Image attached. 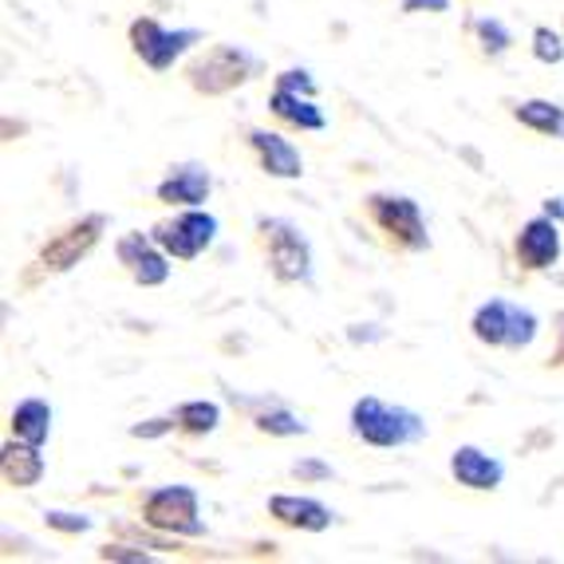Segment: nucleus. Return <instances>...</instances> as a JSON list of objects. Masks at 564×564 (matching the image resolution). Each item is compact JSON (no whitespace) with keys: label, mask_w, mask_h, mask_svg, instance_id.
I'll return each instance as SVG.
<instances>
[{"label":"nucleus","mask_w":564,"mask_h":564,"mask_svg":"<svg viewBox=\"0 0 564 564\" xmlns=\"http://www.w3.org/2000/svg\"><path fill=\"white\" fill-rule=\"evenodd\" d=\"M0 470H4V481H9V486L32 489L40 478H44V454H40L36 443L17 438V443H9L4 454H0Z\"/></svg>","instance_id":"16"},{"label":"nucleus","mask_w":564,"mask_h":564,"mask_svg":"<svg viewBox=\"0 0 564 564\" xmlns=\"http://www.w3.org/2000/svg\"><path fill=\"white\" fill-rule=\"evenodd\" d=\"M513 115H518V122L521 127H529V131L564 139V107L545 104V99H529V104H518V111Z\"/></svg>","instance_id":"19"},{"label":"nucleus","mask_w":564,"mask_h":564,"mask_svg":"<svg viewBox=\"0 0 564 564\" xmlns=\"http://www.w3.org/2000/svg\"><path fill=\"white\" fill-rule=\"evenodd\" d=\"M269 111L276 115V119L292 122V127H301V131H324L328 127V119H324V111L312 99H301L296 95V87H273V95H269Z\"/></svg>","instance_id":"17"},{"label":"nucleus","mask_w":564,"mask_h":564,"mask_svg":"<svg viewBox=\"0 0 564 564\" xmlns=\"http://www.w3.org/2000/svg\"><path fill=\"white\" fill-rule=\"evenodd\" d=\"M470 328H474V336H478L481 344H489V348L521 351L536 339L541 321H536V312L525 308V304H513V301H501V296H494V301H486L478 312H474Z\"/></svg>","instance_id":"2"},{"label":"nucleus","mask_w":564,"mask_h":564,"mask_svg":"<svg viewBox=\"0 0 564 564\" xmlns=\"http://www.w3.org/2000/svg\"><path fill=\"white\" fill-rule=\"evenodd\" d=\"M253 72H257V59L249 56V52H241L237 44H217V47H209L198 64H189L186 76L198 91L221 95V91L241 87Z\"/></svg>","instance_id":"6"},{"label":"nucleus","mask_w":564,"mask_h":564,"mask_svg":"<svg viewBox=\"0 0 564 564\" xmlns=\"http://www.w3.org/2000/svg\"><path fill=\"white\" fill-rule=\"evenodd\" d=\"M104 561H134V564H142V561H151L147 553H131V549H104Z\"/></svg>","instance_id":"29"},{"label":"nucleus","mask_w":564,"mask_h":564,"mask_svg":"<svg viewBox=\"0 0 564 564\" xmlns=\"http://www.w3.org/2000/svg\"><path fill=\"white\" fill-rule=\"evenodd\" d=\"M257 229L269 241V264H273V276L284 284H308L312 281V249L304 241V234L284 217H261Z\"/></svg>","instance_id":"4"},{"label":"nucleus","mask_w":564,"mask_h":564,"mask_svg":"<svg viewBox=\"0 0 564 564\" xmlns=\"http://www.w3.org/2000/svg\"><path fill=\"white\" fill-rule=\"evenodd\" d=\"M423 9L446 12V9H451V0H403V12H423Z\"/></svg>","instance_id":"28"},{"label":"nucleus","mask_w":564,"mask_h":564,"mask_svg":"<svg viewBox=\"0 0 564 564\" xmlns=\"http://www.w3.org/2000/svg\"><path fill=\"white\" fill-rule=\"evenodd\" d=\"M257 431L276 434V438H292V434H308V423H304L301 414L284 411V406H273V411L257 414Z\"/></svg>","instance_id":"21"},{"label":"nucleus","mask_w":564,"mask_h":564,"mask_svg":"<svg viewBox=\"0 0 564 564\" xmlns=\"http://www.w3.org/2000/svg\"><path fill=\"white\" fill-rule=\"evenodd\" d=\"M351 431L364 438L367 446L379 451H395V446H411L426 434V423L406 406H391L383 399H356L351 406Z\"/></svg>","instance_id":"1"},{"label":"nucleus","mask_w":564,"mask_h":564,"mask_svg":"<svg viewBox=\"0 0 564 564\" xmlns=\"http://www.w3.org/2000/svg\"><path fill=\"white\" fill-rule=\"evenodd\" d=\"M142 521L159 533H182V536H202L206 525L198 518V489L194 486H162L151 489L142 501Z\"/></svg>","instance_id":"3"},{"label":"nucleus","mask_w":564,"mask_h":564,"mask_svg":"<svg viewBox=\"0 0 564 564\" xmlns=\"http://www.w3.org/2000/svg\"><path fill=\"white\" fill-rule=\"evenodd\" d=\"M47 525L59 529V533H87V529H91V518H84V513H64V509H52V513H47Z\"/></svg>","instance_id":"24"},{"label":"nucleus","mask_w":564,"mask_h":564,"mask_svg":"<svg viewBox=\"0 0 564 564\" xmlns=\"http://www.w3.org/2000/svg\"><path fill=\"white\" fill-rule=\"evenodd\" d=\"M249 142H253V151L261 154V166L273 174V178H301L304 174V159H301V151L292 147L284 134H276V131H249Z\"/></svg>","instance_id":"14"},{"label":"nucleus","mask_w":564,"mask_h":564,"mask_svg":"<svg viewBox=\"0 0 564 564\" xmlns=\"http://www.w3.org/2000/svg\"><path fill=\"white\" fill-rule=\"evenodd\" d=\"M276 84H281V87H296V91H304V95L316 91V79H312L308 72H296V67H292V72H281V76H276Z\"/></svg>","instance_id":"27"},{"label":"nucleus","mask_w":564,"mask_h":564,"mask_svg":"<svg viewBox=\"0 0 564 564\" xmlns=\"http://www.w3.org/2000/svg\"><path fill=\"white\" fill-rule=\"evenodd\" d=\"M451 474L466 489H498L506 481V466L481 446H458L451 454Z\"/></svg>","instance_id":"12"},{"label":"nucleus","mask_w":564,"mask_h":564,"mask_svg":"<svg viewBox=\"0 0 564 564\" xmlns=\"http://www.w3.org/2000/svg\"><path fill=\"white\" fill-rule=\"evenodd\" d=\"M367 214H371V221H376L391 241L411 249V253L431 249L423 209H419L414 198H403V194H371V198H367Z\"/></svg>","instance_id":"5"},{"label":"nucleus","mask_w":564,"mask_h":564,"mask_svg":"<svg viewBox=\"0 0 564 564\" xmlns=\"http://www.w3.org/2000/svg\"><path fill=\"white\" fill-rule=\"evenodd\" d=\"M545 214H549V217H556V221H564V206H561V198H549V202H545Z\"/></svg>","instance_id":"30"},{"label":"nucleus","mask_w":564,"mask_h":564,"mask_svg":"<svg viewBox=\"0 0 564 564\" xmlns=\"http://www.w3.org/2000/svg\"><path fill=\"white\" fill-rule=\"evenodd\" d=\"M12 434L24 438V443L44 446L47 434H52V406H47L44 399H24V403H17V411H12Z\"/></svg>","instance_id":"18"},{"label":"nucleus","mask_w":564,"mask_h":564,"mask_svg":"<svg viewBox=\"0 0 564 564\" xmlns=\"http://www.w3.org/2000/svg\"><path fill=\"white\" fill-rule=\"evenodd\" d=\"M174 419H178V426L186 434H214L217 423H221V406L206 403V399H194V403H182L174 411Z\"/></svg>","instance_id":"20"},{"label":"nucleus","mask_w":564,"mask_h":564,"mask_svg":"<svg viewBox=\"0 0 564 564\" xmlns=\"http://www.w3.org/2000/svg\"><path fill=\"white\" fill-rule=\"evenodd\" d=\"M292 474H296V478H304V481H328L332 466H324V462H316V458H301L296 466H292Z\"/></svg>","instance_id":"25"},{"label":"nucleus","mask_w":564,"mask_h":564,"mask_svg":"<svg viewBox=\"0 0 564 564\" xmlns=\"http://www.w3.org/2000/svg\"><path fill=\"white\" fill-rule=\"evenodd\" d=\"M174 426H178V419H151V423L131 426V438H159V434L174 431Z\"/></svg>","instance_id":"26"},{"label":"nucleus","mask_w":564,"mask_h":564,"mask_svg":"<svg viewBox=\"0 0 564 564\" xmlns=\"http://www.w3.org/2000/svg\"><path fill=\"white\" fill-rule=\"evenodd\" d=\"M151 237L166 249L170 257H174V261H194V257H202L209 245H214L217 217L202 214L198 206H189V214L174 217V221H159Z\"/></svg>","instance_id":"8"},{"label":"nucleus","mask_w":564,"mask_h":564,"mask_svg":"<svg viewBox=\"0 0 564 564\" xmlns=\"http://www.w3.org/2000/svg\"><path fill=\"white\" fill-rule=\"evenodd\" d=\"M104 229H107L104 214H91V217H84V221H76V226H67L64 234L52 237V241L44 245V253H40V269H44V273H64V269L79 264V257L91 253L95 241L104 237Z\"/></svg>","instance_id":"9"},{"label":"nucleus","mask_w":564,"mask_h":564,"mask_svg":"<svg viewBox=\"0 0 564 564\" xmlns=\"http://www.w3.org/2000/svg\"><path fill=\"white\" fill-rule=\"evenodd\" d=\"M209 189H214L209 170L182 166L159 186V202H166V206H202V202L209 198Z\"/></svg>","instance_id":"15"},{"label":"nucleus","mask_w":564,"mask_h":564,"mask_svg":"<svg viewBox=\"0 0 564 564\" xmlns=\"http://www.w3.org/2000/svg\"><path fill=\"white\" fill-rule=\"evenodd\" d=\"M561 257V229L553 217H533L518 234V261L525 269H549Z\"/></svg>","instance_id":"11"},{"label":"nucleus","mask_w":564,"mask_h":564,"mask_svg":"<svg viewBox=\"0 0 564 564\" xmlns=\"http://www.w3.org/2000/svg\"><path fill=\"white\" fill-rule=\"evenodd\" d=\"M166 249H162L154 237H142V234H127L119 241V261L131 269V276L142 284V289H154L170 276V264H166Z\"/></svg>","instance_id":"10"},{"label":"nucleus","mask_w":564,"mask_h":564,"mask_svg":"<svg viewBox=\"0 0 564 564\" xmlns=\"http://www.w3.org/2000/svg\"><path fill=\"white\" fill-rule=\"evenodd\" d=\"M198 40H202L198 29L170 32V29H162L159 20H151V17H142V20H134V24H131L134 56L151 67V72H166V67H174V59H178L182 52H189V47L198 44Z\"/></svg>","instance_id":"7"},{"label":"nucleus","mask_w":564,"mask_h":564,"mask_svg":"<svg viewBox=\"0 0 564 564\" xmlns=\"http://www.w3.org/2000/svg\"><path fill=\"white\" fill-rule=\"evenodd\" d=\"M269 518H276L289 529H304V533H324L332 525V513L324 501L316 498H296V494H276L269 498Z\"/></svg>","instance_id":"13"},{"label":"nucleus","mask_w":564,"mask_h":564,"mask_svg":"<svg viewBox=\"0 0 564 564\" xmlns=\"http://www.w3.org/2000/svg\"><path fill=\"white\" fill-rule=\"evenodd\" d=\"M533 56L541 59V64H561L564 59V36H556L553 29H533Z\"/></svg>","instance_id":"23"},{"label":"nucleus","mask_w":564,"mask_h":564,"mask_svg":"<svg viewBox=\"0 0 564 564\" xmlns=\"http://www.w3.org/2000/svg\"><path fill=\"white\" fill-rule=\"evenodd\" d=\"M474 36L481 40V47H486V56H501V52H506V47L513 44L509 29L501 24V20H494V17L474 20Z\"/></svg>","instance_id":"22"}]
</instances>
